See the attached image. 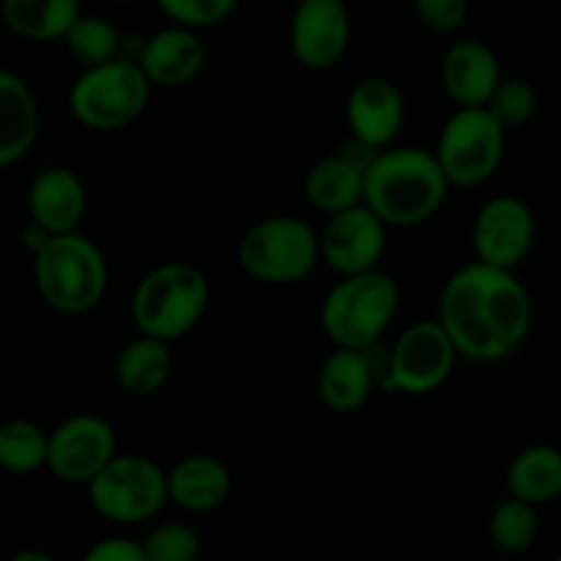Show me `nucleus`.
I'll list each match as a JSON object with an SVG mask.
<instances>
[{
  "label": "nucleus",
  "mask_w": 561,
  "mask_h": 561,
  "mask_svg": "<svg viewBox=\"0 0 561 561\" xmlns=\"http://www.w3.org/2000/svg\"><path fill=\"white\" fill-rule=\"evenodd\" d=\"M537 239L535 211L518 195H496L482 203L471 222V247L480 263L515 272Z\"/></svg>",
  "instance_id": "obj_12"
},
{
  "label": "nucleus",
  "mask_w": 561,
  "mask_h": 561,
  "mask_svg": "<svg viewBox=\"0 0 561 561\" xmlns=\"http://www.w3.org/2000/svg\"><path fill=\"white\" fill-rule=\"evenodd\" d=\"M64 42L71 58L82 69L113 64V60L121 58V47H124V36L118 33V27L96 14H82Z\"/></svg>",
  "instance_id": "obj_27"
},
{
  "label": "nucleus",
  "mask_w": 561,
  "mask_h": 561,
  "mask_svg": "<svg viewBox=\"0 0 561 561\" xmlns=\"http://www.w3.org/2000/svg\"><path fill=\"white\" fill-rule=\"evenodd\" d=\"M211 299L208 279L195 263L168 261L142 274L131 294V321L146 337L175 343L203 321Z\"/></svg>",
  "instance_id": "obj_3"
},
{
  "label": "nucleus",
  "mask_w": 561,
  "mask_h": 561,
  "mask_svg": "<svg viewBox=\"0 0 561 561\" xmlns=\"http://www.w3.org/2000/svg\"><path fill=\"white\" fill-rule=\"evenodd\" d=\"M449 184L436 151L392 146L373 153L365 168V206L389 228H416L447 203Z\"/></svg>",
  "instance_id": "obj_2"
},
{
  "label": "nucleus",
  "mask_w": 561,
  "mask_h": 561,
  "mask_svg": "<svg viewBox=\"0 0 561 561\" xmlns=\"http://www.w3.org/2000/svg\"><path fill=\"white\" fill-rule=\"evenodd\" d=\"M288 44L296 64L327 71L343 60L351 47V11L343 0H305L294 9Z\"/></svg>",
  "instance_id": "obj_14"
},
{
  "label": "nucleus",
  "mask_w": 561,
  "mask_h": 561,
  "mask_svg": "<svg viewBox=\"0 0 561 561\" xmlns=\"http://www.w3.org/2000/svg\"><path fill=\"white\" fill-rule=\"evenodd\" d=\"M31 222L49 236L80 233L82 217L88 211V192L80 175L64 164H49L38 170L27 190Z\"/></svg>",
  "instance_id": "obj_16"
},
{
  "label": "nucleus",
  "mask_w": 561,
  "mask_h": 561,
  "mask_svg": "<svg viewBox=\"0 0 561 561\" xmlns=\"http://www.w3.org/2000/svg\"><path fill=\"white\" fill-rule=\"evenodd\" d=\"M321 263V233L290 214L257 219L239 241V266L263 285H296Z\"/></svg>",
  "instance_id": "obj_6"
},
{
  "label": "nucleus",
  "mask_w": 561,
  "mask_h": 561,
  "mask_svg": "<svg viewBox=\"0 0 561 561\" xmlns=\"http://www.w3.org/2000/svg\"><path fill=\"white\" fill-rule=\"evenodd\" d=\"M400 307V285L383 268L343 277L321 301L323 334L337 348L370 351L392 327Z\"/></svg>",
  "instance_id": "obj_5"
},
{
  "label": "nucleus",
  "mask_w": 561,
  "mask_h": 561,
  "mask_svg": "<svg viewBox=\"0 0 561 561\" xmlns=\"http://www.w3.org/2000/svg\"><path fill=\"white\" fill-rule=\"evenodd\" d=\"M157 3L164 16L173 20V25L201 31V27H211L228 20L239 9L241 0H157Z\"/></svg>",
  "instance_id": "obj_31"
},
{
  "label": "nucleus",
  "mask_w": 561,
  "mask_h": 561,
  "mask_svg": "<svg viewBox=\"0 0 561 561\" xmlns=\"http://www.w3.org/2000/svg\"><path fill=\"white\" fill-rule=\"evenodd\" d=\"M151 88L140 64L118 58L113 64L82 69L69 88V110L85 129L118 131L146 113Z\"/></svg>",
  "instance_id": "obj_7"
},
{
  "label": "nucleus",
  "mask_w": 561,
  "mask_h": 561,
  "mask_svg": "<svg viewBox=\"0 0 561 561\" xmlns=\"http://www.w3.org/2000/svg\"><path fill=\"white\" fill-rule=\"evenodd\" d=\"M173 376V351L170 343L140 334L121 348L115 359L118 387L131 398H153L168 387Z\"/></svg>",
  "instance_id": "obj_25"
},
{
  "label": "nucleus",
  "mask_w": 561,
  "mask_h": 561,
  "mask_svg": "<svg viewBox=\"0 0 561 561\" xmlns=\"http://www.w3.org/2000/svg\"><path fill=\"white\" fill-rule=\"evenodd\" d=\"M118 455L115 427L99 414H75L49 433V474L66 485H91Z\"/></svg>",
  "instance_id": "obj_11"
},
{
  "label": "nucleus",
  "mask_w": 561,
  "mask_h": 561,
  "mask_svg": "<svg viewBox=\"0 0 561 561\" xmlns=\"http://www.w3.org/2000/svg\"><path fill=\"white\" fill-rule=\"evenodd\" d=\"M82 561H148V557L142 551V542L129 540V537H107L88 548Z\"/></svg>",
  "instance_id": "obj_33"
},
{
  "label": "nucleus",
  "mask_w": 561,
  "mask_h": 561,
  "mask_svg": "<svg viewBox=\"0 0 561 561\" xmlns=\"http://www.w3.org/2000/svg\"><path fill=\"white\" fill-rule=\"evenodd\" d=\"M387 228L365 203L334 214L321 230V261L340 274V279L378 272L387 252Z\"/></svg>",
  "instance_id": "obj_13"
},
{
  "label": "nucleus",
  "mask_w": 561,
  "mask_h": 561,
  "mask_svg": "<svg viewBox=\"0 0 561 561\" xmlns=\"http://www.w3.org/2000/svg\"><path fill=\"white\" fill-rule=\"evenodd\" d=\"M110 3H121V5H124V3H137V0H110Z\"/></svg>",
  "instance_id": "obj_35"
},
{
  "label": "nucleus",
  "mask_w": 561,
  "mask_h": 561,
  "mask_svg": "<svg viewBox=\"0 0 561 561\" xmlns=\"http://www.w3.org/2000/svg\"><path fill=\"white\" fill-rule=\"evenodd\" d=\"M9 561H55V559L49 557V553H44V551H36V548H27V551H20V553H14V557H11Z\"/></svg>",
  "instance_id": "obj_34"
},
{
  "label": "nucleus",
  "mask_w": 561,
  "mask_h": 561,
  "mask_svg": "<svg viewBox=\"0 0 561 561\" xmlns=\"http://www.w3.org/2000/svg\"><path fill=\"white\" fill-rule=\"evenodd\" d=\"M458 356V348L438 318L416 321L398 334L389 351L387 383L411 398L431 394L447 383Z\"/></svg>",
  "instance_id": "obj_10"
},
{
  "label": "nucleus",
  "mask_w": 561,
  "mask_h": 561,
  "mask_svg": "<svg viewBox=\"0 0 561 561\" xmlns=\"http://www.w3.org/2000/svg\"><path fill=\"white\" fill-rule=\"evenodd\" d=\"M33 283L44 305L60 316H85L107 294V257L82 233L53 236L33 255Z\"/></svg>",
  "instance_id": "obj_4"
},
{
  "label": "nucleus",
  "mask_w": 561,
  "mask_h": 561,
  "mask_svg": "<svg viewBox=\"0 0 561 561\" xmlns=\"http://www.w3.org/2000/svg\"><path fill=\"white\" fill-rule=\"evenodd\" d=\"M88 502L110 524H146L170 502L168 471L146 455H115L88 485Z\"/></svg>",
  "instance_id": "obj_8"
},
{
  "label": "nucleus",
  "mask_w": 561,
  "mask_h": 561,
  "mask_svg": "<svg viewBox=\"0 0 561 561\" xmlns=\"http://www.w3.org/2000/svg\"><path fill=\"white\" fill-rule=\"evenodd\" d=\"M376 370L367 351L337 348L318 370V398L334 414H356L370 400Z\"/></svg>",
  "instance_id": "obj_22"
},
{
  "label": "nucleus",
  "mask_w": 561,
  "mask_h": 561,
  "mask_svg": "<svg viewBox=\"0 0 561 561\" xmlns=\"http://www.w3.org/2000/svg\"><path fill=\"white\" fill-rule=\"evenodd\" d=\"M206 44L201 33L184 25H170L146 38L140 69L153 88H184L206 69Z\"/></svg>",
  "instance_id": "obj_18"
},
{
  "label": "nucleus",
  "mask_w": 561,
  "mask_h": 561,
  "mask_svg": "<svg viewBox=\"0 0 561 561\" xmlns=\"http://www.w3.org/2000/svg\"><path fill=\"white\" fill-rule=\"evenodd\" d=\"M502 80L499 55L480 38H460L444 53L442 85L458 107H488Z\"/></svg>",
  "instance_id": "obj_17"
},
{
  "label": "nucleus",
  "mask_w": 561,
  "mask_h": 561,
  "mask_svg": "<svg viewBox=\"0 0 561 561\" xmlns=\"http://www.w3.org/2000/svg\"><path fill=\"white\" fill-rule=\"evenodd\" d=\"M36 93L14 71H0V168H14L33 151L38 140Z\"/></svg>",
  "instance_id": "obj_20"
},
{
  "label": "nucleus",
  "mask_w": 561,
  "mask_h": 561,
  "mask_svg": "<svg viewBox=\"0 0 561 561\" xmlns=\"http://www.w3.org/2000/svg\"><path fill=\"white\" fill-rule=\"evenodd\" d=\"M414 11L433 33H455L469 20V0H414Z\"/></svg>",
  "instance_id": "obj_32"
},
{
  "label": "nucleus",
  "mask_w": 561,
  "mask_h": 561,
  "mask_svg": "<svg viewBox=\"0 0 561 561\" xmlns=\"http://www.w3.org/2000/svg\"><path fill=\"white\" fill-rule=\"evenodd\" d=\"M488 535L491 542L504 553H524L535 546L540 535V515L531 504L518 502V499H504L493 507L491 520H488Z\"/></svg>",
  "instance_id": "obj_28"
},
{
  "label": "nucleus",
  "mask_w": 561,
  "mask_h": 561,
  "mask_svg": "<svg viewBox=\"0 0 561 561\" xmlns=\"http://www.w3.org/2000/svg\"><path fill=\"white\" fill-rule=\"evenodd\" d=\"M49 463V433L31 420H9L0 427V466L9 474H33Z\"/></svg>",
  "instance_id": "obj_26"
},
{
  "label": "nucleus",
  "mask_w": 561,
  "mask_h": 561,
  "mask_svg": "<svg viewBox=\"0 0 561 561\" xmlns=\"http://www.w3.org/2000/svg\"><path fill=\"white\" fill-rule=\"evenodd\" d=\"M148 561H197L201 557V535L190 524H159L142 540Z\"/></svg>",
  "instance_id": "obj_30"
},
{
  "label": "nucleus",
  "mask_w": 561,
  "mask_h": 561,
  "mask_svg": "<svg viewBox=\"0 0 561 561\" xmlns=\"http://www.w3.org/2000/svg\"><path fill=\"white\" fill-rule=\"evenodd\" d=\"M507 129L485 107H458L438 135L436 157L449 184L482 186L504 162Z\"/></svg>",
  "instance_id": "obj_9"
},
{
  "label": "nucleus",
  "mask_w": 561,
  "mask_h": 561,
  "mask_svg": "<svg viewBox=\"0 0 561 561\" xmlns=\"http://www.w3.org/2000/svg\"><path fill=\"white\" fill-rule=\"evenodd\" d=\"M537 107H540V96H537L535 85L529 80L504 77L485 110L504 129H520V126H526L535 118Z\"/></svg>",
  "instance_id": "obj_29"
},
{
  "label": "nucleus",
  "mask_w": 561,
  "mask_h": 561,
  "mask_svg": "<svg viewBox=\"0 0 561 561\" xmlns=\"http://www.w3.org/2000/svg\"><path fill=\"white\" fill-rule=\"evenodd\" d=\"M3 25L25 42H64L80 20V0H0Z\"/></svg>",
  "instance_id": "obj_24"
},
{
  "label": "nucleus",
  "mask_w": 561,
  "mask_h": 561,
  "mask_svg": "<svg viewBox=\"0 0 561 561\" xmlns=\"http://www.w3.org/2000/svg\"><path fill=\"white\" fill-rule=\"evenodd\" d=\"M507 491L518 502L542 507L561 496V449L551 444L524 447L507 466Z\"/></svg>",
  "instance_id": "obj_23"
},
{
  "label": "nucleus",
  "mask_w": 561,
  "mask_h": 561,
  "mask_svg": "<svg viewBox=\"0 0 561 561\" xmlns=\"http://www.w3.org/2000/svg\"><path fill=\"white\" fill-rule=\"evenodd\" d=\"M170 502L184 513L206 515L222 507L233 491L230 469L214 455H186L168 471Z\"/></svg>",
  "instance_id": "obj_19"
},
{
  "label": "nucleus",
  "mask_w": 561,
  "mask_h": 561,
  "mask_svg": "<svg viewBox=\"0 0 561 561\" xmlns=\"http://www.w3.org/2000/svg\"><path fill=\"white\" fill-rule=\"evenodd\" d=\"M367 162H359L348 153H332V157L318 159L305 173L307 203L327 217L362 206L365 203Z\"/></svg>",
  "instance_id": "obj_21"
},
{
  "label": "nucleus",
  "mask_w": 561,
  "mask_h": 561,
  "mask_svg": "<svg viewBox=\"0 0 561 561\" xmlns=\"http://www.w3.org/2000/svg\"><path fill=\"white\" fill-rule=\"evenodd\" d=\"M438 323L460 356L502 362L529 337L535 305L518 274L474 261L444 283Z\"/></svg>",
  "instance_id": "obj_1"
},
{
  "label": "nucleus",
  "mask_w": 561,
  "mask_h": 561,
  "mask_svg": "<svg viewBox=\"0 0 561 561\" xmlns=\"http://www.w3.org/2000/svg\"><path fill=\"white\" fill-rule=\"evenodd\" d=\"M345 121L359 148L370 153L387 151L403 129V91L387 77H365L348 91Z\"/></svg>",
  "instance_id": "obj_15"
},
{
  "label": "nucleus",
  "mask_w": 561,
  "mask_h": 561,
  "mask_svg": "<svg viewBox=\"0 0 561 561\" xmlns=\"http://www.w3.org/2000/svg\"><path fill=\"white\" fill-rule=\"evenodd\" d=\"M288 3H294V9H296V5H299V3H305V0H288Z\"/></svg>",
  "instance_id": "obj_36"
},
{
  "label": "nucleus",
  "mask_w": 561,
  "mask_h": 561,
  "mask_svg": "<svg viewBox=\"0 0 561 561\" xmlns=\"http://www.w3.org/2000/svg\"><path fill=\"white\" fill-rule=\"evenodd\" d=\"M553 561H561V553H559V557H557V559H553Z\"/></svg>",
  "instance_id": "obj_37"
}]
</instances>
